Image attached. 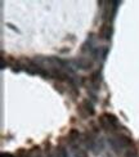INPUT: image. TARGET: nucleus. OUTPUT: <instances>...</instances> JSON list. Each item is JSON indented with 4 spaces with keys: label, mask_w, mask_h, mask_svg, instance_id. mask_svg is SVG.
<instances>
[{
    "label": "nucleus",
    "mask_w": 139,
    "mask_h": 157,
    "mask_svg": "<svg viewBox=\"0 0 139 157\" xmlns=\"http://www.w3.org/2000/svg\"><path fill=\"white\" fill-rule=\"evenodd\" d=\"M99 124L106 130H115L118 126L117 119L114 115H110V113H104L99 117Z\"/></svg>",
    "instance_id": "f257e3e1"
},
{
    "label": "nucleus",
    "mask_w": 139,
    "mask_h": 157,
    "mask_svg": "<svg viewBox=\"0 0 139 157\" xmlns=\"http://www.w3.org/2000/svg\"><path fill=\"white\" fill-rule=\"evenodd\" d=\"M79 109H80V112L84 115V116H91L93 113H94V108H93V104L88 101H84L80 107H79Z\"/></svg>",
    "instance_id": "f03ea898"
},
{
    "label": "nucleus",
    "mask_w": 139,
    "mask_h": 157,
    "mask_svg": "<svg viewBox=\"0 0 139 157\" xmlns=\"http://www.w3.org/2000/svg\"><path fill=\"white\" fill-rule=\"evenodd\" d=\"M99 36L102 39H110V36H111V25L110 23H104L102 26L101 31H99Z\"/></svg>",
    "instance_id": "7ed1b4c3"
},
{
    "label": "nucleus",
    "mask_w": 139,
    "mask_h": 157,
    "mask_svg": "<svg viewBox=\"0 0 139 157\" xmlns=\"http://www.w3.org/2000/svg\"><path fill=\"white\" fill-rule=\"evenodd\" d=\"M91 64H93V62L89 61V59H87V58H80V59H77V66L80 67V68H84V70L90 68Z\"/></svg>",
    "instance_id": "20e7f679"
},
{
    "label": "nucleus",
    "mask_w": 139,
    "mask_h": 157,
    "mask_svg": "<svg viewBox=\"0 0 139 157\" xmlns=\"http://www.w3.org/2000/svg\"><path fill=\"white\" fill-rule=\"evenodd\" d=\"M90 82L94 88L99 86V82H101V74L99 72H94L91 76H90Z\"/></svg>",
    "instance_id": "39448f33"
},
{
    "label": "nucleus",
    "mask_w": 139,
    "mask_h": 157,
    "mask_svg": "<svg viewBox=\"0 0 139 157\" xmlns=\"http://www.w3.org/2000/svg\"><path fill=\"white\" fill-rule=\"evenodd\" d=\"M50 157H67V153H66V151L63 148H57L56 151L52 153Z\"/></svg>",
    "instance_id": "423d86ee"
},
{
    "label": "nucleus",
    "mask_w": 139,
    "mask_h": 157,
    "mask_svg": "<svg viewBox=\"0 0 139 157\" xmlns=\"http://www.w3.org/2000/svg\"><path fill=\"white\" fill-rule=\"evenodd\" d=\"M79 136H80V134H79V132H77V130H75V129H72L70 132V134H68V138H70L71 142L79 140Z\"/></svg>",
    "instance_id": "0eeeda50"
},
{
    "label": "nucleus",
    "mask_w": 139,
    "mask_h": 157,
    "mask_svg": "<svg viewBox=\"0 0 139 157\" xmlns=\"http://www.w3.org/2000/svg\"><path fill=\"white\" fill-rule=\"evenodd\" d=\"M125 156H126V157H135V156H137V149L133 148V147L128 148L126 152H125Z\"/></svg>",
    "instance_id": "6e6552de"
},
{
    "label": "nucleus",
    "mask_w": 139,
    "mask_h": 157,
    "mask_svg": "<svg viewBox=\"0 0 139 157\" xmlns=\"http://www.w3.org/2000/svg\"><path fill=\"white\" fill-rule=\"evenodd\" d=\"M84 143H85V144H87L89 148H91V147H93V143H94V142H93V139L90 138V136H89L88 134H85V139H84Z\"/></svg>",
    "instance_id": "1a4fd4ad"
},
{
    "label": "nucleus",
    "mask_w": 139,
    "mask_h": 157,
    "mask_svg": "<svg viewBox=\"0 0 139 157\" xmlns=\"http://www.w3.org/2000/svg\"><path fill=\"white\" fill-rule=\"evenodd\" d=\"M75 157H88V153L84 151V149H80L79 148L77 151H76V153H75Z\"/></svg>",
    "instance_id": "9d476101"
},
{
    "label": "nucleus",
    "mask_w": 139,
    "mask_h": 157,
    "mask_svg": "<svg viewBox=\"0 0 139 157\" xmlns=\"http://www.w3.org/2000/svg\"><path fill=\"white\" fill-rule=\"evenodd\" d=\"M2 157H12V156H10V155H5V153H3Z\"/></svg>",
    "instance_id": "9b49d317"
}]
</instances>
